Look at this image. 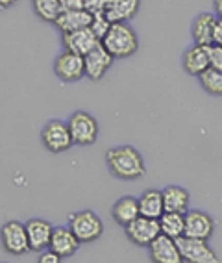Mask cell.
Returning a JSON list of instances; mask_svg holds the SVG:
<instances>
[{
	"mask_svg": "<svg viewBox=\"0 0 222 263\" xmlns=\"http://www.w3.org/2000/svg\"><path fill=\"white\" fill-rule=\"evenodd\" d=\"M106 165H108L109 173L113 174L115 178L126 180V182L143 178L147 173L143 156L130 145L109 148L106 152Z\"/></svg>",
	"mask_w": 222,
	"mask_h": 263,
	"instance_id": "6da1fadb",
	"label": "cell"
},
{
	"mask_svg": "<svg viewBox=\"0 0 222 263\" xmlns=\"http://www.w3.org/2000/svg\"><path fill=\"white\" fill-rule=\"evenodd\" d=\"M102 45L115 60H124L137 52L139 37L128 23H113L106 37L102 39Z\"/></svg>",
	"mask_w": 222,
	"mask_h": 263,
	"instance_id": "7a4b0ae2",
	"label": "cell"
},
{
	"mask_svg": "<svg viewBox=\"0 0 222 263\" xmlns=\"http://www.w3.org/2000/svg\"><path fill=\"white\" fill-rule=\"evenodd\" d=\"M69 228L80 239V243H93L104 234L102 219L93 210H80L69 215Z\"/></svg>",
	"mask_w": 222,
	"mask_h": 263,
	"instance_id": "3957f363",
	"label": "cell"
},
{
	"mask_svg": "<svg viewBox=\"0 0 222 263\" xmlns=\"http://www.w3.org/2000/svg\"><path fill=\"white\" fill-rule=\"evenodd\" d=\"M74 145L91 146L98 139V122L87 111H74L67 121Z\"/></svg>",
	"mask_w": 222,
	"mask_h": 263,
	"instance_id": "277c9868",
	"label": "cell"
},
{
	"mask_svg": "<svg viewBox=\"0 0 222 263\" xmlns=\"http://www.w3.org/2000/svg\"><path fill=\"white\" fill-rule=\"evenodd\" d=\"M41 141L45 145L47 151H50L52 154H62V152L69 151L74 141H72L71 130H69V124L59 119H52L45 124L41 132Z\"/></svg>",
	"mask_w": 222,
	"mask_h": 263,
	"instance_id": "5b68a950",
	"label": "cell"
},
{
	"mask_svg": "<svg viewBox=\"0 0 222 263\" xmlns=\"http://www.w3.org/2000/svg\"><path fill=\"white\" fill-rule=\"evenodd\" d=\"M0 239L2 247L11 256H23L30 252V241L26 234V224L19 221H8L0 228Z\"/></svg>",
	"mask_w": 222,
	"mask_h": 263,
	"instance_id": "8992f818",
	"label": "cell"
},
{
	"mask_svg": "<svg viewBox=\"0 0 222 263\" xmlns=\"http://www.w3.org/2000/svg\"><path fill=\"white\" fill-rule=\"evenodd\" d=\"M178 241L180 247L181 259L187 263H217L218 256L215 254V250L209 247V243L206 239H196V237H187L181 235Z\"/></svg>",
	"mask_w": 222,
	"mask_h": 263,
	"instance_id": "52a82bcc",
	"label": "cell"
},
{
	"mask_svg": "<svg viewBox=\"0 0 222 263\" xmlns=\"http://www.w3.org/2000/svg\"><path fill=\"white\" fill-rule=\"evenodd\" d=\"M126 237L137 247H148L152 241L161 234L159 219L139 215L135 221H132L128 226H124Z\"/></svg>",
	"mask_w": 222,
	"mask_h": 263,
	"instance_id": "ba28073f",
	"label": "cell"
},
{
	"mask_svg": "<svg viewBox=\"0 0 222 263\" xmlns=\"http://www.w3.org/2000/svg\"><path fill=\"white\" fill-rule=\"evenodd\" d=\"M54 74L62 82H76L85 76L84 56L71 50H63L54 61Z\"/></svg>",
	"mask_w": 222,
	"mask_h": 263,
	"instance_id": "9c48e42d",
	"label": "cell"
},
{
	"mask_svg": "<svg viewBox=\"0 0 222 263\" xmlns=\"http://www.w3.org/2000/svg\"><path fill=\"white\" fill-rule=\"evenodd\" d=\"M115 58L108 52V48L102 45V41L96 45L93 50H89L84 56L85 63V76L89 80H102L106 76V72L111 69Z\"/></svg>",
	"mask_w": 222,
	"mask_h": 263,
	"instance_id": "30bf717a",
	"label": "cell"
},
{
	"mask_svg": "<svg viewBox=\"0 0 222 263\" xmlns=\"http://www.w3.org/2000/svg\"><path fill=\"white\" fill-rule=\"evenodd\" d=\"M215 232V221L211 215L202 210H187L185 212V234L187 237H196V239H211Z\"/></svg>",
	"mask_w": 222,
	"mask_h": 263,
	"instance_id": "8fae6325",
	"label": "cell"
},
{
	"mask_svg": "<svg viewBox=\"0 0 222 263\" xmlns=\"http://www.w3.org/2000/svg\"><path fill=\"white\" fill-rule=\"evenodd\" d=\"M148 252L150 259L156 263H181V254L178 241L169 237L165 234H159L156 239L148 245Z\"/></svg>",
	"mask_w": 222,
	"mask_h": 263,
	"instance_id": "7c38bea8",
	"label": "cell"
},
{
	"mask_svg": "<svg viewBox=\"0 0 222 263\" xmlns=\"http://www.w3.org/2000/svg\"><path fill=\"white\" fill-rule=\"evenodd\" d=\"M78 247H80V239L76 237L74 232H72L69 226H56V228H54L48 250H52V252H56L62 259H65V258L74 256Z\"/></svg>",
	"mask_w": 222,
	"mask_h": 263,
	"instance_id": "4fadbf2b",
	"label": "cell"
},
{
	"mask_svg": "<svg viewBox=\"0 0 222 263\" xmlns=\"http://www.w3.org/2000/svg\"><path fill=\"white\" fill-rule=\"evenodd\" d=\"M62 43L65 50H71L80 54V56H85L89 50L96 47L100 43V39L95 35V32L91 28H82L76 30V32H67L62 33Z\"/></svg>",
	"mask_w": 222,
	"mask_h": 263,
	"instance_id": "5bb4252c",
	"label": "cell"
},
{
	"mask_svg": "<svg viewBox=\"0 0 222 263\" xmlns=\"http://www.w3.org/2000/svg\"><path fill=\"white\" fill-rule=\"evenodd\" d=\"M52 232H54V226L48 221H45V219H30L26 222L30 250L32 252H43L45 249H48Z\"/></svg>",
	"mask_w": 222,
	"mask_h": 263,
	"instance_id": "9a60e30c",
	"label": "cell"
},
{
	"mask_svg": "<svg viewBox=\"0 0 222 263\" xmlns=\"http://www.w3.org/2000/svg\"><path fill=\"white\" fill-rule=\"evenodd\" d=\"M209 67V54L208 47L204 45H196L189 47L184 54V69L187 74L191 76H200L206 69Z\"/></svg>",
	"mask_w": 222,
	"mask_h": 263,
	"instance_id": "2e32d148",
	"label": "cell"
},
{
	"mask_svg": "<svg viewBox=\"0 0 222 263\" xmlns=\"http://www.w3.org/2000/svg\"><path fill=\"white\" fill-rule=\"evenodd\" d=\"M141 215L139 212V200L135 197H123L111 208V217L118 226H128Z\"/></svg>",
	"mask_w": 222,
	"mask_h": 263,
	"instance_id": "e0dca14e",
	"label": "cell"
},
{
	"mask_svg": "<svg viewBox=\"0 0 222 263\" xmlns=\"http://www.w3.org/2000/svg\"><path fill=\"white\" fill-rule=\"evenodd\" d=\"M91 21H93V13L87 10H76V11H63L54 24L62 33L67 32H76L82 28H89Z\"/></svg>",
	"mask_w": 222,
	"mask_h": 263,
	"instance_id": "ac0fdd59",
	"label": "cell"
},
{
	"mask_svg": "<svg viewBox=\"0 0 222 263\" xmlns=\"http://www.w3.org/2000/svg\"><path fill=\"white\" fill-rule=\"evenodd\" d=\"M215 23H217V17L213 13H200L196 19L193 21V26H191V35H193V41L196 45H213V30H215Z\"/></svg>",
	"mask_w": 222,
	"mask_h": 263,
	"instance_id": "d6986e66",
	"label": "cell"
},
{
	"mask_svg": "<svg viewBox=\"0 0 222 263\" xmlns=\"http://www.w3.org/2000/svg\"><path fill=\"white\" fill-rule=\"evenodd\" d=\"M139 6L141 0H111L104 13L111 23H128L137 15Z\"/></svg>",
	"mask_w": 222,
	"mask_h": 263,
	"instance_id": "ffe728a7",
	"label": "cell"
},
{
	"mask_svg": "<svg viewBox=\"0 0 222 263\" xmlns=\"http://www.w3.org/2000/svg\"><path fill=\"white\" fill-rule=\"evenodd\" d=\"M163 206L165 212H178L185 213L189 208V191L180 185H169L163 189Z\"/></svg>",
	"mask_w": 222,
	"mask_h": 263,
	"instance_id": "44dd1931",
	"label": "cell"
},
{
	"mask_svg": "<svg viewBox=\"0 0 222 263\" xmlns=\"http://www.w3.org/2000/svg\"><path fill=\"white\" fill-rule=\"evenodd\" d=\"M139 200V212L145 217H152V219H159L165 212L163 206V193L157 189H148L137 198Z\"/></svg>",
	"mask_w": 222,
	"mask_h": 263,
	"instance_id": "7402d4cb",
	"label": "cell"
},
{
	"mask_svg": "<svg viewBox=\"0 0 222 263\" xmlns=\"http://www.w3.org/2000/svg\"><path fill=\"white\" fill-rule=\"evenodd\" d=\"M161 234L169 235L172 239H180L185 234V213L178 212H163L159 217Z\"/></svg>",
	"mask_w": 222,
	"mask_h": 263,
	"instance_id": "603a6c76",
	"label": "cell"
},
{
	"mask_svg": "<svg viewBox=\"0 0 222 263\" xmlns=\"http://www.w3.org/2000/svg\"><path fill=\"white\" fill-rule=\"evenodd\" d=\"M32 8L39 19L45 23H56L57 17L62 15L59 0H32Z\"/></svg>",
	"mask_w": 222,
	"mask_h": 263,
	"instance_id": "cb8c5ba5",
	"label": "cell"
},
{
	"mask_svg": "<svg viewBox=\"0 0 222 263\" xmlns=\"http://www.w3.org/2000/svg\"><path fill=\"white\" fill-rule=\"evenodd\" d=\"M200 85L204 91H208L209 95H222V71L215 69V67H208L202 74L198 76Z\"/></svg>",
	"mask_w": 222,
	"mask_h": 263,
	"instance_id": "d4e9b609",
	"label": "cell"
},
{
	"mask_svg": "<svg viewBox=\"0 0 222 263\" xmlns=\"http://www.w3.org/2000/svg\"><path fill=\"white\" fill-rule=\"evenodd\" d=\"M111 21L108 19V15L102 11V13H95L93 15V21H91V24H89V28L95 32V35L96 37L102 41V39L106 37V33L109 32V28H111Z\"/></svg>",
	"mask_w": 222,
	"mask_h": 263,
	"instance_id": "484cf974",
	"label": "cell"
},
{
	"mask_svg": "<svg viewBox=\"0 0 222 263\" xmlns=\"http://www.w3.org/2000/svg\"><path fill=\"white\" fill-rule=\"evenodd\" d=\"M208 54H209V67L220 69L222 71V47L220 45H208Z\"/></svg>",
	"mask_w": 222,
	"mask_h": 263,
	"instance_id": "4316f807",
	"label": "cell"
},
{
	"mask_svg": "<svg viewBox=\"0 0 222 263\" xmlns=\"http://www.w3.org/2000/svg\"><path fill=\"white\" fill-rule=\"evenodd\" d=\"M85 10L89 13H102V11L108 10V6L111 4V0H84Z\"/></svg>",
	"mask_w": 222,
	"mask_h": 263,
	"instance_id": "83f0119b",
	"label": "cell"
},
{
	"mask_svg": "<svg viewBox=\"0 0 222 263\" xmlns=\"http://www.w3.org/2000/svg\"><path fill=\"white\" fill-rule=\"evenodd\" d=\"M59 6H62V13H63V11L85 10L84 0H59Z\"/></svg>",
	"mask_w": 222,
	"mask_h": 263,
	"instance_id": "f1b7e54d",
	"label": "cell"
},
{
	"mask_svg": "<svg viewBox=\"0 0 222 263\" xmlns=\"http://www.w3.org/2000/svg\"><path fill=\"white\" fill-rule=\"evenodd\" d=\"M213 45H220L222 47V17H217L215 30H213Z\"/></svg>",
	"mask_w": 222,
	"mask_h": 263,
	"instance_id": "f546056e",
	"label": "cell"
},
{
	"mask_svg": "<svg viewBox=\"0 0 222 263\" xmlns=\"http://www.w3.org/2000/svg\"><path fill=\"white\" fill-rule=\"evenodd\" d=\"M59 261H62V258H59L56 252H52V250L43 252L41 256H39V263H59Z\"/></svg>",
	"mask_w": 222,
	"mask_h": 263,
	"instance_id": "4dcf8cb0",
	"label": "cell"
},
{
	"mask_svg": "<svg viewBox=\"0 0 222 263\" xmlns=\"http://www.w3.org/2000/svg\"><path fill=\"white\" fill-rule=\"evenodd\" d=\"M213 10L217 17H222V0H213Z\"/></svg>",
	"mask_w": 222,
	"mask_h": 263,
	"instance_id": "1f68e13d",
	"label": "cell"
},
{
	"mask_svg": "<svg viewBox=\"0 0 222 263\" xmlns=\"http://www.w3.org/2000/svg\"><path fill=\"white\" fill-rule=\"evenodd\" d=\"M13 4H17V0H0V11L8 10V8H11Z\"/></svg>",
	"mask_w": 222,
	"mask_h": 263,
	"instance_id": "d6a6232c",
	"label": "cell"
}]
</instances>
